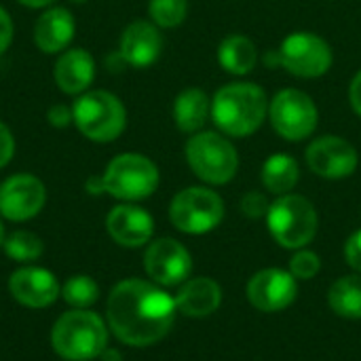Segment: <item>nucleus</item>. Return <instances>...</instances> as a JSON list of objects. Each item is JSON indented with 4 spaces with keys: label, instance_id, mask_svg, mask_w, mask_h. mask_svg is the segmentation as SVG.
Returning <instances> with one entry per match:
<instances>
[{
    "label": "nucleus",
    "instance_id": "nucleus-1",
    "mask_svg": "<svg viewBox=\"0 0 361 361\" xmlns=\"http://www.w3.org/2000/svg\"><path fill=\"white\" fill-rule=\"evenodd\" d=\"M176 298L144 279H125L108 296L106 315L112 334L129 347L163 341L176 322Z\"/></svg>",
    "mask_w": 361,
    "mask_h": 361
},
{
    "label": "nucleus",
    "instance_id": "nucleus-2",
    "mask_svg": "<svg viewBox=\"0 0 361 361\" xmlns=\"http://www.w3.org/2000/svg\"><path fill=\"white\" fill-rule=\"evenodd\" d=\"M269 116V97L256 82L235 80L212 97V121L228 137H250Z\"/></svg>",
    "mask_w": 361,
    "mask_h": 361
},
{
    "label": "nucleus",
    "instance_id": "nucleus-3",
    "mask_svg": "<svg viewBox=\"0 0 361 361\" xmlns=\"http://www.w3.org/2000/svg\"><path fill=\"white\" fill-rule=\"evenodd\" d=\"M51 345L61 360H97L108 347V328L97 313L72 309L55 322L51 330Z\"/></svg>",
    "mask_w": 361,
    "mask_h": 361
},
{
    "label": "nucleus",
    "instance_id": "nucleus-4",
    "mask_svg": "<svg viewBox=\"0 0 361 361\" xmlns=\"http://www.w3.org/2000/svg\"><path fill=\"white\" fill-rule=\"evenodd\" d=\"M332 61V47L315 32H292L283 38L279 49L264 53L269 68H283L296 78H319L328 74Z\"/></svg>",
    "mask_w": 361,
    "mask_h": 361
},
{
    "label": "nucleus",
    "instance_id": "nucleus-5",
    "mask_svg": "<svg viewBox=\"0 0 361 361\" xmlns=\"http://www.w3.org/2000/svg\"><path fill=\"white\" fill-rule=\"evenodd\" d=\"M186 163L192 173L212 186L228 184L239 169V152L220 131H199L192 133L184 148Z\"/></svg>",
    "mask_w": 361,
    "mask_h": 361
},
{
    "label": "nucleus",
    "instance_id": "nucleus-6",
    "mask_svg": "<svg viewBox=\"0 0 361 361\" xmlns=\"http://www.w3.org/2000/svg\"><path fill=\"white\" fill-rule=\"evenodd\" d=\"M76 129L91 142L108 144L123 135L127 127V110L110 91H85L72 104Z\"/></svg>",
    "mask_w": 361,
    "mask_h": 361
},
{
    "label": "nucleus",
    "instance_id": "nucleus-7",
    "mask_svg": "<svg viewBox=\"0 0 361 361\" xmlns=\"http://www.w3.org/2000/svg\"><path fill=\"white\" fill-rule=\"evenodd\" d=\"M267 224L273 239L286 250L307 247L319 226L315 205L302 195H281L271 203L267 214Z\"/></svg>",
    "mask_w": 361,
    "mask_h": 361
},
{
    "label": "nucleus",
    "instance_id": "nucleus-8",
    "mask_svg": "<svg viewBox=\"0 0 361 361\" xmlns=\"http://www.w3.org/2000/svg\"><path fill=\"white\" fill-rule=\"evenodd\" d=\"M104 192L110 197L125 201V203H135L142 199H148L161 182L159 167L154 161L140 152H125L114 157L104 176Z\"/></svg>",
    "mask_w": 361,
    "mask_h": 361
},
{
    "label": "nucleus",
    "instance_id": "nucleus-9",
    "mask_svg": "<svg viewBox=\"0 0 361 361\" xmlns=\"http://www.w3.org/2000/svg\"><path fill=\"white\" fill-rule=\"evenodd\" d=\"M169 220L180 233L205 235L224 220V201L205 186L184 188L169 203Z\"/></svg>",
    "mask_w": 361,
    "mask_h": 361
},
{
    "label": "nucleus",
    "instance_id": "nucleus-10",
    "mask_svg": "<svg viewBox=\"0 0 361 361\" xmlns=\"http://www.w3.org/2000/svg\"><path fill=\"white\" fill-rule=\"evenodd\" d=\"M269 121L283 140L302 142L315 133L319 110L309 93L300 89H281L269 102Z\"/></svg>",
    "mask_w": 361,
    "mask_h": 361
},
{
    "label": "nucleus",
    "instance_id": "nucleus-11",
    "mask_svg": "<svg viewBox=\"0 0 361 361\" xmlns=\"http://www.w3.org/2000/svg\"><path fill=\"white\" fill-rule=\"evenodd\" d=\"M305 159L309 169L326 180H343L355 173L360 165V154L351 142L338 135H322L315 137L307 150Z\"/></svg>",
    "mask_w": 361,
    "mask_h": 361
},
{
    "label": "nucleus",
    "instance_id": "nucleus-12",
    "mask_svg": "<svg viewBox=\"0 0 361 361\" xmlns=\"http://www.w3.org/2000/svg\"><path fill=\"white\" fill-rule=\"evenodd\" d=\"M144 269H146V275L157 286L173 288L188 279L192 271V258L180 241L161 237V239H154L146 247Z\"/></svg>",
    "mask_w": 361,
    "mask_h": 361
},
{
    "label": "nucleus",
    "instance_id": "nucleus-13",
    "mask_svg": "<svg viewBox=\"0 0 361 361\" xmlns=\"http://www.w3.org/2000/svg\"><path fill=\"white\" fill-rule=\"evenodd\" d=\"M47 203L44 184L32 173H15L0 184V216L11 222H27Z\"/></svg>",
    "mask_w": 361,
    "mask_h": 361
},
{
    "label": "nucleus",
    "instance_id": "nucleus-14",
    "mask_svg": "<svg viewBox=\"0 0 361 361\" xmlns=\"http://www.w3.org/2000/svg\"><path fill=\"white\" fill-rule=\"evenodd\" d=\"M298 296L296 277L290 271L264 269L258 271L247 283V298L254 309L262 313H277L288 309Z\"/></svg>",
    "mask_w": 361,
    "mask_h": 361
},
{
    "label": "nucleus",
    "instance_id": "nucleus-15",
    "mask_svg": "<svg viewBox=\"0 0 361 361\" xmlns=\"http://www.w3.org/2000/svg\"><path fill=\"white\" fill-rule=\"evenodd\" d=\"M11 296L27 309H47L61 296L57 277L42 267H23L8 277Z\"/></svg>",
    "mask_w": 361,
    "mask_h": 361
},
{
    "label": "nucleus",
    "instance_id": "nucleus-16",
    "mask_svg": "<svg viewBox=\"0 0 361 361\" xmlns=\"http://www.w3.org/2000/svg\"><path fill=\"white\" fill-rule=\"evenodd\" d=\"M163 51V34L159 30V25H154L152 21H131L123 34H121V42H118V57L123 59V63L144 70L150 68Z\"/></svg>",
    "mask_w": 361,
    "mask_h": 361
},
{
    "label": "nucleus",
    "instance_id": "nucleus-17",
    "mask_svg": "<svg viewBox=\"0 0 361 361\" xmlns=\"http://www.w3.org/2000/svg\"><path fill=\"white\" fill-rule=\"evenodd\" d=\"M106 228L112 241L123 247H142L150 241L154 233L152 216L133 203H123L110 209L106 218Z\"/></svg>",
    "mask_w": 361,
    "mask_h": 361
},
{
    "label": "nucleus",
    "instance_id": "nucleus-18",
    "mask_svg": "<svg viewBox=\"0 0 361 361\" xmlns=\"http://www.w3.org/2000/svg\"><path fill=\"white\" fill-rule=\"evenodd\" d=\"M53 76L59 91L68 95H80L91 87L95 78V59L87 49L63 51L55 61Z\"/></svg>",
    "mask_w": 361,
    "mask_h": 361
},
{
    "label": "nucleus",
    "instance_id": "nucleus-19",
    "mask_svg": "<svg viewBox=\"0 0 361 361\" xmlns=\"http://www.w3.org/2000/svg\"><path fill=\"white\" fill-rule=\"evenodd\" d=\"M74 32H76V23H74L72 13L63 6H53V8H47L36 19L34 42L42 53L55 55V53H61L72 42Z\"/></svg>",
    "mask_w": 361,
    "mask_h": 361
},
{
    "label": "nucleus",
    "instance_id": "nucleus-20",
    "mask_svg": "<svg viewBox=\"0 0 361 361\" xmlns=\"http://www.w3.org/2000/svg\"><path fill=\"white\" fill-rule=\"evenodd\" d=\"M222 302V290L220 286L209 277H195L186 279L176 296V307L186 317H209L218 311Z\"/></svg>",
    "mask_w": 361,
    "mask_h": 361
},
{
    "label": "nucleus",
    "instance_id": "nucleus-21",
    "mask_svg": "<svg viewBox=\"0 0 361 361\" xmlns=\"http://www.w3.org/2000/svg\"><path fill=\"white\" fill-rule=\"evenodd\" d=\"M207 118H212V99L199 87H188L173 99V123L182 133L203 131Z\"/></svg>",
    "mask_w": 361,
    "mask_h": 361
},
{
    "label": "nucleus",
    "instance_id": "nucleus-22",
    "mask_svg": "<svg viewBox=\"0 0 361 361\" xmlns=\"http://www.w3.org/2000/svg\"><path fill=\"white\" fill-rule=\"evenodd\" d=\"M218 63L224 72L235 76L250 74L258 63V49L245 34H231L218 47Z\"/></svg>",
    "mask_w": 361,
    "mask_h": 361
},
{
    "label": "nucleus",
    "instance_id": "nucleus-23",
    "mask_svg": "<svg viewBox=\"0 0 361 361\" xmlns=\"http://www.w3.org/2000/svg\"><path fill=\"white\" fill-rule=\"evenodd\" d=\"M260 180L269 192H273L277 197L290 195L300 180L298 161L290 154H283V152L271 154L260 169Z\"/></svg>",
    "mask_w": 361,
    "mask_h": 361
},
{
    "label": "nucleus",
    "instance_id": "nucleus-24",
    "mask_svg": "<svg viewBox=\"0 0 361 361\" xmlns=\"http://www.w3.org/2000/svg\"><path fill=\"white\" fill-rule=\"evenodd\" d=\"M328 305L338 317L361 319V273L336 279L328 292Z\"/></svg>",
    "mask_w": 361,
    "mask_h": 361
},
{
    "label": "nucleus",
    "instance_id": "nucleus-25",
    "mask_svg": "<svg viewBox=\"0 0 361 361\" xmlns=\"http://www.w3.org/2000/svg\"><path fill=\"white\" fill-rule=\"evenodd\" d=\"M4 254L15 262H34L42 256L44 243L38 235L30 231H15L8 237H4Z\"/></svg>",
    "mask_w": 361,
    "mask_h": 361
},
{
    "label": "nucleus",
    "instance_id": "nucleus-26",
    "mask_svg": "<svg viewBox=\"0 0 361 361\" xmlns=\"http://www.w3.org/2000/svg\"><path fill=\"white\" fill-rule=\"evenodd\" d=\"M99 286L89 275H72L61 286V298L74 309H89L97 302Z\"/></svg>",
    "mask_w": 361,
    "mask_h": 361
},
{
    "label": "nucleus",
    "instance_id": "nucleus-27",
    "mask_svg": "<svg viewBox=\"0 0 361 361\" xmlns=\"http://www.w3.org/2000/svg\"><path fill=\"white\" fill-rule=\"evenodd\" d=\"M148 15L159 27H178L188 15V0H150Z\"/></svg>",
    "mask_w": 361,
    "mask_h": 361
},
{
    "label": "nucleus",
    "instance_id": "nucleus-28",
    "mask_svg": "<svg viewBox=\"0 0 361 361\" xmlns=\"http://www.w3.org/2000/svg\"><path fill=\"white\" fill-rule=\"evenodd\" d=\"M322 269V260L315 252L311 250H296V254L290 258V273L300 279V281H309L313 279Z\"/></svg>",
    "mask_w": 361,
    "mask_h": 361
},
{
    "label": "nucleus",
    "instance_id": "nucleus-29",
    "mask_svg": "<svg viewBox=\"0 0 361 361\" xmlns=\"http://www.w3.org/2000/svg\"><path fill=\"white\" fill-rule=\"evenodd\" d=\"M239 209H241V214H243L245 218H250V220H260V218H267V214H269V209H271V201H269L264 195L252 190V192H247V195L241 197Z\"/></svg>",
    "mask_w": 361,
    "mask_h": 361
},
{
    "label": "nucleus",
    "instance_id": "nucleus-30",
    "mask_svg": "<svg viewBox=\"0 0 361 361\" xmlns=\"http://www.w3.org/2000/svg\"><path fill=\"white\" fill-rule=\"evenodd\" d=\"M47 121L55 127V129H63L70 123H74V114H72V106L66 104H53L47 110Z\"/></svg>",
    "mask_w": 361,
    "mask_h": 361
},
{
    "label": "nucleus",
    "instance_id": "nucleus-31",
    "mask_svg": "<svg viewBox=\"0 0 361 361\" xmlns=\"http://www.w3.org/2000/svg\"><path fill=\"white\" fill-rule=\"evenodd\" d=\"M345 258H347L351 269H355L357 273H361V228L355 231L347 239V243H345Z\"/></svg>",
    "mask_w": 361,
    "mask_h": 361
},
{
    "label": "nucleus",
    "instance_id": "nucleus-32",
    "mask_svg": "<svg viewBox=\"0 0 361 361\" xmlns=\"http://www.w3.org/2000/svg\"><path fill=\"white\" fill-rule=\"evenodd\" d=\"M13 154H15V137L11 129L0 121V169L11 163Z\"/></svg>",
    "mask_w": 361,
    "mask_h": 361
},
{
    "label": "nucleus",
    "instance_id": "nucleus-33",
    "mask_svg": "<svg viewBox=\"0 0 361 361\" xmlns=\"http://www.w3.org/2000/svg\"><path fill=\"white\" fill-rule=\"evenodd\" d=\"M13 34H15V25L11 15L0 6V55L11 47L13 42Z\"/></svg>",
    "mask_w": 361,
    "mask_h": 361
},
{
    "label": "nucleus",
    "instance_id": "nucleus-34",
    "mask_svg": "<svg viewBox=\"0 0 361 361\" xmlns=\"http://www.w3.org/2000/svg\"><path fill=\"white\" fill-rule=\"evenodd\" d=\"M349 102H351L353 112L361 116V70L353 76V80L349 85Z\"/></svg>",
    "mask_w": 361,
    "mask_h": 361
},
{
    "label": "nucleus",
    "instance_id": "nucleus-35",
    "mask_svg": "<svg viewBox=\"0 0 361 361\" xmlns=\"http://www.w3.org/2000/svg\"><path fill=\"white\" fill-rule=\"evenodd\" d=\"M87 192L89 195H102L104 192V182H102V178L99 176H91L89 180H87Z\"/></svg>",
    "mask_w": 361,
    "mask_h": 361
},
{
    "label": "nucleus",
    "instance_id": "nucleus-36",
    "mask_svg": "<svg viewBox=\"0 0 361 361\" xmlns=\"http://www.w3.org/2000/svg\"><path fill=\"white\" fill-rule=\"evenodd\" d=\"M19 4L23 6H30V8H47L49 4H53L55 0H17Z\"/></svg>",
    "mask_w": 361,
    "mask_h": 361
},
{
    "label": "nucleus",
    "instance_id": "nucleus-37",
    "mask_svg": "<svg viewBox=\"0 0 361 361\" xmlns=\"http://www.w3.org/2000/svg\"><path fill=\"white\" fill-rule=\"evenodd\" d=\"M99 360L102 361H123V355H121L116 349H110V347H106V351L99 355Z\"/></svg>",
    "mask_w": 361,
    "mask_h": 361
},
{
    "label": "nucleus",
    "instance_id": "nucleus-38",
    "mask_svg": "<svg viewBox=\"0 0 361 361\" xmlns=\"http://www.w3.org/2000/svg\"><path fill=\"white\" fill-rule=\"evenodd\" d=\"M4 224H2V220H0V247H2V243H4Z\"/></svg>",
    "mask_w": 361,
    "mask_h": 361
},
{
    "label": "nucleus",
    "instance_id": "nucleus-39",
    "mask_svg": "<svg viewBox=\"0 0 361 361\" xmlns=\"http://www.w3.org/2000/svg\"><path fill=\"white\" fill-rule=\"evenodd\" d=\"M72 4H85V2H89V0H70Z\"/></svg>",
    "mask_w": 361,
    "mask_h": 361
}]
</instances>
